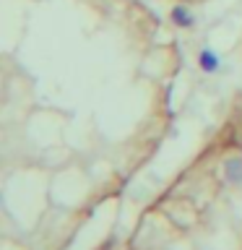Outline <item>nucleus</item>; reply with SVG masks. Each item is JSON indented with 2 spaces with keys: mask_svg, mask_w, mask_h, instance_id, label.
Returning a JSON list of instances; mask_svg holds the SVG:
<instances>
[{
  "mask_svg": "<svg viewBox=\"0 0 242 250\" xmlns=\"http://www.w3.org/2000/svg\"><path fill=\"white\" fill-rule=\"evenodd\" d=\"M169 19L172 21H175L177 23V26H193V13L190 11H187V8L185 5H175V8H172V13H169Z\"/></svg>",
  "mask_w": 242,
  "mask_h": 250,
  "instance_id": "f257e3e1",
  "label": "nucleus"
},
{
  "mask_svg": "<svg viewBox=\"0 0 242 250\" xmlns=\"http://www.w3.org/2000/svg\"><path fill=\"white\" fill-rule=\"evenodd\" d=\"M198 62H201L203 70H208V73H214V70L219 68V58H216V52H211V50H203Z\"/></svg>",
  "mask_w": 242,
  "mask_h": 250,
  "instance_id": "f03ea898",
  "label": "nucleus"
},
{
  "mask_svg": "<svg viewBox=\"0 0 242 250\" xmlns=\"http://www.w3.org/2000/svg\"><path fill=\"white\" fill-rule=\"evenodd\" d=\"M226 180H229V183H240L242 180V159L226 162Z\"/></svg>",
  "mask_w": 242,
  "mask_h": 250,
  "instance_id": "7ed1b4c3",
  "label": "nucleus"
}]
</instances>
